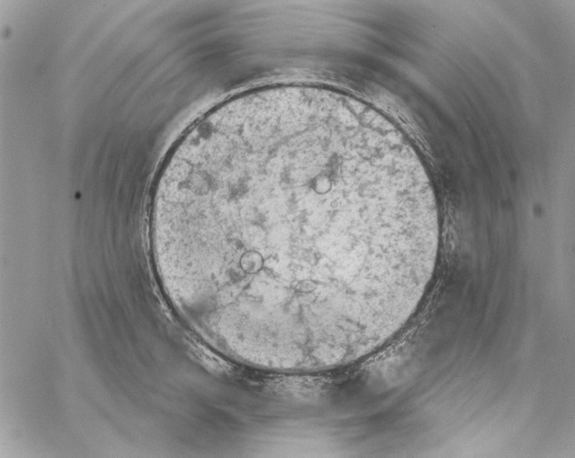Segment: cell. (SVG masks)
Returning a JSON list of instances; mask_svg holds the SVG:
<instances>
[{
    "instance_id": "obj_1",
    "label": "cell",
    "mask_w": 575,
    "mask_h": 458,
    "mask_svg": "<svg viewBox=\"0 0 575 458\" xmlns=\"http://www.w3.org/2000/svg\"><path fill=\"white\" fill-rule=\"evenodd\" d=\"M436 221L400 156L361 115L270 97L211 119L169 157L156 258L196 324L247 363L352 360L424 289Z\"/></svg>"
}]
</instances>
